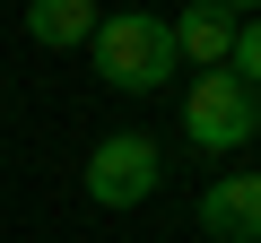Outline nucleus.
Here are the masks:
<instances>
[{"instance_id":"nucleus-1","label":"nucleus","mask_w":261,"mask_h":243,"mask_svg":"<svg viewBox=\"0 0 261 243\" xmlns=\"http://www.w3.org/2000/svg\"><path fill=\"white\" fill-rule=\"evenodd\" d=\"M87 61H96V78L122 87V96H157V87L174 78V26L148 18V9H113V18H96Z\"/></svg>"},{"instance_id":"nucleus-2","label":"nucleus","mask_w":261,"mask_h":243,"mask_svg":"<svg viewBox=\"0 0 261 243\" xmlns=\"http://www.w3.org/2000/svg\"><path fill=\"white\" fill-rule=\"evenodd\" d=\"M252 131H261V96H252L235 70H192V96H183V139H192V148H209V157H235Z\"/></svg>"},{"instance_id":"nucleus-3","label":"nucleus","mask_w":261,"mask_h":243,"mask_svg":"<svg viewBox=\"0 0 261 243\" xmlns=\"http://www.w3.org/2000/svg\"><path fill=\"white\" fill-rule=\"evenodd\" d=\"M157 183H166V157H157L148 131H113V139L87 148V200L96 208H140Z\"/></svg>"},{"instance_id":"nucleus-4","label":"nucleus","mask_w":261,"mask_h":243,"mask_svg":"<svg viewBox=\"0 0 261 243\" xmlns=\"http://www.w3.org/2000/svg\"><path fill=\"white\" fill-rule=\"evenodd\" d=\"M200 234L209 243H261V174H218L200 191Z\"/></svg>"},{"instance_id":"nucleus-5","label":"nucleus","mask_w":261,"mask_h":243,"mask_svg":"<svg viewBox=\"0 0 261 243\" xmlns=\"http://www.w3.org/2000/svg\"><path fill=\"white\" fill-rule=\"evenodd\" d=\"M174 26V61L192 52V70H226V52H235V18L226 9H209V0H192L183 18H166Z\"/></svg>"},{"instance_id":"nucleus-6","label":"nucleus","mask_w":261,"mask_h":243,"mask_svg":"<svg viewBox=\"0 0 261 243\" xmlns=\"http://www.w3.org/2000/svg\"><path fill=\"white\" fill-rule=\"evenodd\" d=\"M96 0H27V35L44 44V52H87V35H96Z\"/></svg>"},{"instance_id":"nucleus-7","label":"nucleus","mask_w":261,"mask_h":243,"mask_svg":"<svg viewBox=\"0 0 261 243\" xmlns=\"http://www.w3.org/2000/svg\"><path fill=\"white\" fill-rule=\"evenodd\" d=\"M226 70L261 96V18H235V52H226Z\"/></svg>"},{"instance_id":"nucleus-8","label":"nucleus","mask_w":261,"mask_h":243,"mask_svg":"<svg viewBox=\"0 0 261 243\" xmlns=\"http://www.w3.org/2000/svg\"><path fill=\"white\" fill-rule=\"evenodd\" d=\"M209 9H226V18H261V0H209Z\"/></svg>"}]
</instances>
